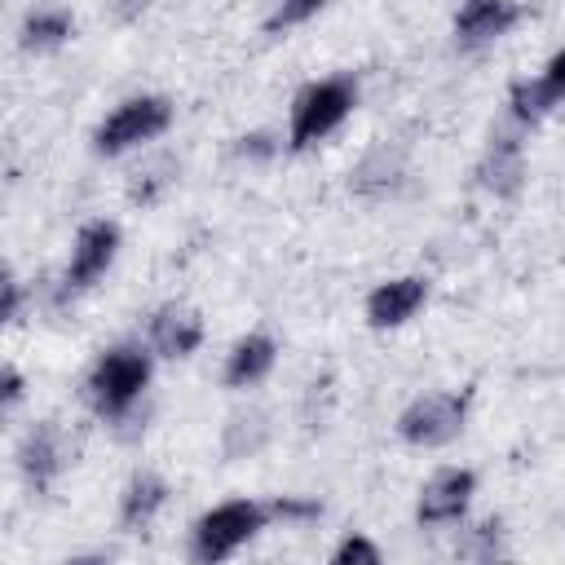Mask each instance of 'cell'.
I'll list each match as a JSON object with an SVG mask.
<instances>
[{
    "instance_id": "obj_3",
    "label": "cell",
    "mask_w": 565,
    "mask_h": 565,
    "mask_svg": "<svg viewBox=\"0 0 565 565\" xmlns=\"http://www.w3.org/2000/svg\"><path fill=\"white\" fill-rule=\"evenodd\" d=\"M269 521H274L269 503H256V499L216 503L212 512H203L194 521V530H190V556L203 561V565H216V561L234 556L243 543H252Z\"/></svg>"
},
{
    "instance_id": "obj_17",
    "label": "cell",
    "mask_w": 565,
    "mask_h": 565,
    "mask_svg": "<svg viewBox=\"0 0 565 565\" xmlns=\"http://www.w3.org/2000/svg\"><path fill=\"white\" fill-rule=\"evenodd\" d=\"M269 441V415L265 411H238L230 415L225 433H221V446H225V459H243V455H256L260 446Z\"/></svg>"
},
{
    "instance_id": "obj_20",
    "label": "cell",
    "mask_w": 565,
    "mask_h": 565,
    "mask_svg": "<svg viewBox=\"0 0 565 565\" xmlns=\"http://www.w3.org/2000/svg\"><path fill=\"white\" fill-rule=\"evenodd\" d=\"M327 0H282L278 4V13L269 18V31H287V26H300V22H309L318 9H322Z\"/></svg>"
},
{
    "instance_id": "obj_15",
    "label": "cell",
    "mask_w": 565,
    "mask_h": 565,
    "mask_svg": "<svg viewBox=\"0 0 565 565\" xmlns=\"http://www.w3.org/2000/svg\"><path fill=\"white\" fill-rule=\"evenodd\" d=\"M274 358H278V344H274L265 331L243 335V340L230 349V358H225V384H230V388H252V384H260V380L274 371Z\"/></svg>"
},
{
    "instance_id": "obj_7",
    "label": "cell",
    "mask_w": 565,
    "mask_h": 565,
    "mask_svg": "<svg viewBox=\"0 0 565 565\" xmlns=\"http://www.w3.org/2000/svg\"><path fill=\"white\" fill-rule=\"evenodd\" d=\"M62 468H66L62 428H57L53 419H35V424L22 433V441H18V472H22V481H26L35 494H44V490H53V481L62 477Z\"/></svg>"
},
{
    "instance_id": "obj_1",
    "label": "cell",
    "mask_w": 565,
    "mask_h": 565,
    "mask_svg": "<svg viewBox=\"0 0 565 565\" xmlns=\"http://www.w3.org/2000/svg\"><path fill=\"white\" fill-rule=\"evenodd\" d=\"M146 384H150V353L137 344H115L88 371V406L106 424H119L137 411Z\"/></svg>"
},
{
    "instance_id": "obj_5",
    "label": "cell",
    "mask_w": 565,
    "mask_h": 565,
    "mask_svg": "<svg viewBox=\"0 0 565 565\" xmlns=\"http://www.w3.org/2000/svg\"><path fill=\"white\" fill-rule=\"evenodd\" d=\"M468 406H472V388H441V393H424L415 397L402 415H397V437L406 446H446L463 433V419H468Z\"/></svg>"
},
{
    "instance_id": "obj_9",
    "label": "cell",
    "mask_w": 565,
    "mask_h": 565,
    "mask_svg": "<svg viewBox=\"0 0 565 565\" xmlns=\"http://www.w3.org/2000/svg\"><path fill=\"white\" fill-rule=\"evenodd\" d=\"M521 4L516 0H463L455 13V44L459 49H481L494 44L499 35H508L521 22Z\"/></svg>"
},
{
    "instance_id": "obj_26",
    "label": "cell",
    "mask_w": 565,
    "mask_h": 565,
    "mask_svg": "<svg viewBox=\"0 0 565 565\" xmlns=\"http://www.w3.org/2000/svg\"><path fill=\"white\" fill-rule=\"evenodd\" d=\"M110 9H115V18H119V22H128V18H137V13L146 9V0H115Z\"/></svg>"
},
{
    "instance_id": "obj_16",
    "label": "cell",
    "mask_w": 565,
    "mask_h": 565,
    "mask_svg": "<svg viewBox=\"0 0 565 565\" xmlns=\"http://www.w3.org/2000/svg\"><path fill=\"white\" fill-rule=\"evenodd\" d=\"M75 35V13L66 4H35L22 18V49L31 53H53Z\"/></svg>"
},
{
    "instance_id": "obj_25",
    "label": "cell",
    "mask_w": 565,
    "mask_h": 565,
    "mask_svg": "<svg viewBox=\"0 0 565 565\" xmlns=\"http://www.w3.org/2000/svg\"><path fill=\"white\" fill-rule=\"evenodd\" d=\"M0 397H4V411H13L22 402V375L18 366H4V380H0Z\"/></svg>"
},
{
    "instance_id": "obj_2",
    "label": "cell",
    "mask_w": 565,
    "mask_h": 565,
    "mask_svg": "<svg viewBox=\"0 0 565 565\" xmlns=\"http://www.w3.org/2000/svg\"><path fill=\"white\" fill-rule=\"evenodd\" d=\"M358 106V84L353 75H327L313 79L309 88L296 93L291 102V124H287V146L291 150H309L313 141L331 137Z\"/></svg>"
},
{
    "instance_id": "obj_21",
    "label": "cell",
    "mask_w": 565,
    "mask_h": 565,
    "mask_svg": "<svg viewBox=\"0 0 565 565\" xmlns=\"http://www.w3.org/2000/svg\"><path fill=\"white\" fill-rule=\"evenodd\" d=\"M269 512H274V521H313V516H322V503H318V499L282 494V499L269 503Z\"/></svg>"
},
{
    "instance_id": "obj_24",
    "label": "cell",
    "mask_w": 565,
    "mask_h": 565,
    "mask_svg": "<svg viewBox=\"0 0 565 565\" xmlns=\"http://www.w3.org/2000/svg\"><path fill=\"white\" fill-rule=\"evenodd\" d=\"M4 318L9 322L22 318V282H18V274H4Z\"/></svg>"
},
{
    "instance_id": "obj_4",
    "label": "cell",
    "mask_w": 565,
    "mask_h": 565,
    "mask_svg": "<svg viewBox=\"0 0 565 565\" xmlns=\"http://www.w3.org/2000/svg\"><path fill=\"white\" fill-rule=\"evenodd\" d=\"M172 124V102L168 97H154V93H141V97H128L119 102L93 132V150L102 159H115L124 150H137L146 141H154L159 132H168Z\"/></svg>"
},
{
    "instance_id": "obj_14",
    "label": "cell",
    "mask_w": 565,
    "mask_h": 565,
    "mask_svg": "<svg viewBox=\"0 0 565 565\" xmlns=\"http://www.w3.org/2000/svg\"><path fill=\"white\" fill-rule=\"evenodd\" d=\"M477 177H481L486 190H494V194H503V199L516 194V190H521V177H525L521 141H516L512 132H494V141H490V150H486Z\"/></svg>"
},
{
    "instance_id": "obj_23",
    "label": "cell",
    "mask_w": 565,
    "mask_h": 565,
    "mask_svg": "<svg viewBox=\"0 0 565 565\" xmlns=\"http://www.w3.org/2000/svg\"><path fill=\"white\" fill-rule=\"evenodd\" d=\"M238 154H243V159H247V154H252V159H269V154H274V141H269L265 132H247V137H238Z\"/></svg>"
},
{
    "instance_id": "obj_11",
    "label": "cell",
    "mask_w": 565,
    "mask_h": 565,
    "mask_svg": "<svg viewBox=\"0 0 565 565\" xmlns=\"http://www.w3.org/2000/svg\"><path fill=\"white\" fill-rule=\"evenodd\" d=\"M428 300V278L419 274H402V278H388L380 282L371 296H366V322L388 331V327H402L419 313V305Z\"/></svg>"
},
{
    "instance_id": "obj_13",
    "label": "cell",
    "mask_w": 565,
    "mask_h": 565,
    "mask_svg": "<svg viewBox=\"0 0 565 565\" xmlns=\"http://www.w3.org/2000/svg\"><path fill=\"white\" fill-rule=\"evenodd\" d=\"M163 503H168V481L159 472H132L119 494V525L128 534H146L163 512Z\"/></svg>"
},
{
    "instance_id": "obj_19",
    "label": "cell",
    "mask_w": 565,
    "mask_h": 565,
    "mask_svg": "<svg viewBox=\"0 0 565 565\" xmlns=\"http://www.w3.org/2000/svg\"><path fill=\"white\" fill-rule=\"evenodd\" d=\"M335 565H380V547L366 539V534H349L335 552H331Z\"/></svg>"
},
{
    "instance_id": "obj_8",
    "label": "cell",
    "mask_w": 565,
    "mask_h": 565,
    "mask_svg": "<svg viewBox=\"0 0 565 565\" xmlns=\"http://www.w3.org/2000/svg\"><path fill=\"white\" fill-rule=\"evenodd\" d=\"M472 494H477V472L472 468H441L424 481L415 516H419V525H455V521H463Z\"/></svg>"
},
{
    "instance_id": "obj_18",
    "label": "cell",
    "mask_w": 565,
    "mask_h": 565,
    "mask_svg": "<svg viewBox=\"0 0 565 565\" xmlns=\"http://www.w3.org/2000/svg\"><path fill=\"white\" fill-rule=\"evenodd\" d=\"M463 561H494V556H503V521L499 516H486V521H477L468 534H463V543L455 547Z\"/></svg>"
},
{
    "instance_id": "obj_10",
    "label": "cell",
    "mask_w": 565,
    "mask_h": 565,
    "mask_svg": "<svg viewBox=\"0 0 565 565\" xmlns=\"http://www.w3.org/2000/svg\"><path fill=\"white\" fill-rule=\"evenodd\" d=\"M561 102H565V49L552 53L547 66L534 79H516L512 93H508V106H512V119L516 124H539Z\"/></svg>"
},
{
    "instance_id": "obj_22",
    "label": "cell",
    "mask_w": 565,
    "mask_h": 565,
    "mask_svg": "<svg viewBox=\"0 0 565 565\" xmlns=\"http://www.w3.org/2000/svg\"><path fill=\"white\" fill-rule=\"evenodd\" d=\"M163 172H172V163L163 159L159 168H150V172H137V181H132V190H128V199L132 203H154V194L168 185V177Z\"/></svg>"
},
{
    "instance_id": "obj_6",
    "label": "cell",
    "mask_w": 565,
    "mask_h": 565,
    "mask_svg": "<svg viewBox=\"0 0 565 565\" xmlns=\"http://www.w3.org/2000/svg\"><path fill=\"white\" fill-rule=\"evenodd\" d=\"M119 252V225L115 221H84L75 243H71V260L62 269V291H88L115 260Z\"/></svg>"
},
{
    "instance_id": "obj_12",
    "label": "cell",
    "mask_w": 565,
    "mask_h": 565,
    "mask_svg": "<svg viewBox=\"0 0 565 565\" xmlns=\"http://www.w3.org/2000/svg\"><path fill=\"white\" fill-rule=\"evenodd\" d=\"M203 344V322L185 305H159L150 313V349L159 358H190Z\"/></svg>"
}]
</instances>
